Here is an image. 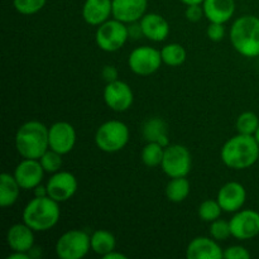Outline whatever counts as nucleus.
I'll return each instance as SVG.
<instances>
[{"mask_svg": "<svg viewBox=\"0 0 259 259\" xmlns=\"http://www.w3.org/2000/svg\"><path fill=\"white\" fill-rule=\"evenodd\" d=\"M223 163L232 169H247L259 158V144L254 136L238 133L225 142L220 152Z\"/></svg>", "mask_w": 259, "mask_h": 259, "instance_id": "1", "label": "nucleus"}, {"mask_svg": "<svg viewBox=\"0 0 259 259\" xmlns=\"http://www.w3.org/2000/svg\"><path fill=\"white\" fill-rule=\"evenodd\" d=\"M15 148L23 158L39 159L50 148L48 128L38 120L24 123L15 134Z\"/></svg>", "mask_w": 259, "mask_h": 259, "instance_id": "2", "label": "nucleus"}, {"mask_svg": "<svg viewBox=\"0 0 259 259\" xmlns=\"http://www.w3.org/2000/svg\"><path fill=\"white\" fill-rule=\"evenodd\" d=\"M60 218V202L50 196H34L23 210V222L34 232H48L57 225Z\"/></svg>", "mask_w": 259, "mask_h": 259, "instance_id": "3", "label": "nucleus"}, {"mask_svg": "<svg viewBox=\"0 0 259 259\" xmlns=\"http://www.w3.org/2000/svg\"><path fill=\"white\" fill-rule=\"evenodd\" d=\"M230 42L239 55L253 58L259 56V18L243 15L233 22Z\"/></svg>", "mask_w": 259, "mask_h": 259, "instance_id": "4", "label": "nucleus"}, {"mask_svg": "<svg viewBox=\"0 0 259 259\" xmlns=\"http://www.w3.org/2000/svg\"><path fill=\"white\" fill-rule=\"evenodd\" d=\"M131 132L120 120H108L101 124L95 133V144L105 153H116L125 148Z\"/></svg>", "mask_w": 259, "mask_h": 259, "instance_id": "5", "label": "nucleus"}, {"mask_svg": "<svg viewBox=\"0 0 259 259\" xmlns=\"http://www.w3.org/2000/svg\"><path fill=\"white\" fill-rule=\"evenodd\" d=\"M128 38V25L115 18L108 19L99 25L95 33L96 45L104 52H116L121 50Z\"/></svg>", "mask_w": 259, "mask_h": 259, "instance_id": "6", "label": "nucleus"}, {"mask_svg": "<svg viewBox=\"0 0 259 259\" xmlns=\"http://www.w3.org/2000/svg\"><path fill=\"white\" fill-rule=\"evenodd\" d=\"M55 249L60 259H81L91 250V237L83 230H68L58 238Z\"/></svg>", "mask_w": 259, "mask_h": 259, "instance_id": "7", "label": "nucleus"}, {"mask_svg": "<svg viewBox=\"0 0 259 259\" xmlns=\"http://www.w3.org/2000/svg\"><path fill=\"white\" fill-rule=\"evenodd\" d=\"M161 167L169 179L186 177L192 167V157L189 148L182 144H169L164 148Z\"/></svg>", "mask_w": 259, "mask_h": 259, "instance_id": "8", "label": "nucleus"}, {"mask_svg": "<svg viewBox=\"0 0 259 259\" xmlns=\"http://www.w3.org/2000/svg\"><path fill=\"white\" fill-rule=\"evenodd\" d=\"M162 61L161 51L149 46L133 50L129 55L128 66L133 73L138 76H151L159 70Z\"/></svg>", "mask_w": 259, "mask_h": 259, "instance_id": "9", "label": "nucleus"}, {"mask_svg": "<svg viewBox=\"0 0 259 259\" xmlns=\"http://www.w3.org/2000/svg\"><path fill=\"white\" fill-rule=\"evenodd\" d=\"M104 101L106 106L116 113H123L132 108L134 94L131 86L121 80L106 83L104 89Z\"/></svg>", "mask_w": 259, "mask_h": 259, "instance_id": "10", "label": "nucleus"}, {"mask_svg": "<svg viewBox=\"0 0 259 259\" xmlns=\"http://www.w3.org/2000/svg\"><path fill=\"white\" fill-rule=\"evenodd\" d=\"M232 237L238 240H249L259 235V212L252 209L239 210L229 220Z\"/></svg>", "mask_w": 259, "mask_h": 259, "instance_id": "11", "label": "nucleus"}, {"mask_svg": "<svg viewBox=\"0 0 259 259\" xmlns=\"http://www.w3.org/2000/svg\"><path fill=\"white\" fill-rule=\"evenodd\" d=\"M48 196L57 202H65L76 194L78 187L75 175L68 171H58L47 181Z\"/></svg>", "mask_w": 259, "mask_h": 259, "instance_id": "12", "label": "nucleus"}, {"mask_svg": "<svg viewBox=\"0 0 259 259\" xmlns=\"http://www.w3.org/2000/svg\"><path fill=\"white\" fill-rule=\"evenodd\" d=\"M76 131L72 124L67 121H57L48 128L50 148L62 156L70 153L76 144Z\"/></svg>", "mask_w": 259, "mask_h": 259, "instance_id": "13", "label": "nucleus"}, {"mask_svg": "<svg viewBox=\"0 0 259 259\" xmlns=\"http://www.w3.org/2000/svg\"><path fill=\"white\" fill-rule=\"evenodd\" d=\"M45 169L40 164L39 159L23 158L17 164L14 169V177L22 190H33L42 184L43 176H45Z\"/></svg>", "mask_w": 259, "mask_h": 259, "instance_id": "14", "label": "nucleus"}, {"mask_svg": "<svg viewBox=\"0 0 259 259\" xmlns=\"http://www.w3.org/2000/svg\"><path fill=\"white\" fill-rule=\"evenodd\" d=\"M218 202L225 212H237L242 210L247 201L245 187L239 182H227L218 192Z\"/></svg>", "mask_w": 259, "mask_h": 259, "instance_id": "15", "label": "nucleus"}, {"mask_svg": "<svg viewBox=\"0 0 259 259\" xmlns=\"http://www.w3.org/2000/svg\"><path fill=\"white\" fill-rule=\"evenodd\" d=\"M147 8L148 0H113V18L125 24L139 22Z\"/></svg>", "mask_w": 259, "mask_h": 259, "instance_id": "16", "label": "nucleus"}, {"mask_svg": "<svg viewBox=\"0 0 259 259\" xmlns=\"http://www.w3.org/2000/svg\"><path fill=\"white\" fill-rule=\"evenodd\" d=\"M187 259H222L224 250L211 237H196L186 248Z\"/></svg>", "mask_w": 259, "mask_h": 259, "instance_id": "17", "label": "nucleus"}, {"mask_svg": "<svg viewBox=\"0 0 259 259\" xmlns=\"http://www.w3.org/2000/svg\"><path fill=\"white\" fill-rule=\"evenodd\" d=\"M7 243L13 252L29 253L34 247V230L24 222L12 225L7 232Z\"/></svg>", "mask_w": 259, "mask_h": 259, "instance_id": "18", "label": "nucleus"}, {"mask_svg": "<svg viewBox=\"0 0 259 259\" xmlns=\"http://www.w3.org/2000/svg\"><path fill=\"white\" fill-rule=\"evenodd\" d=\"M143 37L152 42H163L169 35V24L161 14L157 13H148L144 14L139 20Z\"/></svg>", "mask_w": 259, "mask_h": 259, "instance_id": "19", "label": "nucleus"}, {"mask_svg": "<svg viewBox=\"0 0 259 259\" xmlns=\"http://www.w3.org/2000/svg\"><path fill=\"white\" fill-rule=\"evenodd\" d=\"M113 17V0H85L82 18L89 25L99 27Z\"/></svg>", "mask_w": 259, "mask_h": 259, "instance_id": "20", "label": "nucleus"}, {"mask_svg": "<svg viewBox=\"0 0 259 259\" xmlns=\"http://www.w3.org/2000/svg\"><path fill=\"white\" fill-rule=\"evenodd\" d=\"M204 14L210 23L225 24L235 13V0H204Z\"/></svg>", "mask_w": 259, "mask_h": 259, "instance_id": "21", "label": "nucleus"}, {"mask_svg": "<svg viewBox=\"0 0 259 259\" xmlns=\"http://www.w3.org/2000/svg\"><path fill=\"white\" fill-rule=\"evenodd\" d=\"M142 134H143L144 139L147 142H157L161 144L163 148L168 147L169 138L167 134V124L163 119L158 118H151L143 124L142 128Z\"/></svg>", "mask_w": 259, "mask_h": 259, "instance_id": "22", "label": "nucleus"}, {"mask_svg": "<svg viewBox=\"0 0 259 259\" xmlns=\"http://www.w3.org/2000/svg\"><path fill=\"white\" fill-rule=\"evenodd\" d=\"M22 187L15 180L14 175L4 172L0 176V205L3 207L13 206L19 199Z\"/></svg>", "mask_w": 259, "mask_h": 259, "instance_id": "23", "label": "nucleus"}, {"mask_svg": "<svg viewBox=\"0 0 259 259\" xmlns=\"http://www.w3.org/2000/svg\"><path fill=\"white\" fill-rule=\"evenodd\" d=\"M116 240L114 234L108 230H95L91 234V250L98 255L105 257L110 252L115 250Z\"/></svg>", "mask_w": 259, "mask_h": 259, "instance_id": "24", "label": "nucleus"}, {"mask_svg": "<svg viewBox=\"0 0 259 259\" xmlns=\"http://www.w3.org/2000/svg\"><path fill=\"white\" fill-rule=\"evenodd\" d=\"M191 191V185L186 177H175L169 180L166 186V196L171 202L185 201Z\"/></svg>", "mask_w": 259, "mask_h": 259, "instance_id": "25", "label": "nucleus"}, {"mask_svg": "<svg viewBox=\"0 0 259 259\" xmlns=\"http://www.w3.org/2000/svg\"><path fill=\"white\" fill-rule=\"evenodd\" d=\"M161 56L164 65L169 66V67H179L185 63L187 53L184 46L180 43H169V45L162 47Z\"/></svg>", "mask_w": 259, "mask_h": 259, "instance_id": "26", "label": "nucleus"}, {"mask_svg": "<svg viewBox=\"0 0 259 259\" xmlns=\"http://www.w3.org/2000/svg\"><path fill=\"white\" fill-rule=\"evenodd\" d=\"M164 148L157 142H148L146 146L143 147L141 153L142 162L146 164L149 168H154V167L161 166L162 159H163Z\"/></svg>", "mask_w": 259, "mask_h": 259, "instance_id": "27", "label": "nucleus"}, {"mask_svg": "<svg viewBox=\"0 0 259 259\" xmlns=\"http://www.w3.org/2000/svg\"><path fill=\"white\" fill-rule=\"evenodd\" d=\"M237 126L238 133L247 134V136H254L259 126V118L255 113L253 111H244L240 114L237 119Z\"/></svg>", "mask_w": 259, "mask_h": 259, "instance_id": "28", "label": "nucleus"}, {"mask_svg": "<svg viewBox=\"0 0 259 259\" xmlns=\"http://www.w3.org/2000/svg\"><path fill=\"white\" fill-rule=\"evenodd\" d=\"M223 209L218 200H205L199 206V218L202 222L212 223L220 219Z\"/></svg>", "mask_w": 259, "mask_h": 259, "instance_id": "29", "label": "nucleus"}, {"mask_svg": "<svg viewBox=\"0 0 259 259\" xmlns=\"http://www.w3.org/2000/svg\"><path fill=\"white\" fill-rule=\"evenodd\" d=\"M40 164H42L43 169H45L47 174H56V172L61 171V167H62V154L58 153V152L53 151V149L48 148L45 153L42 154V157L39 158Z\"/></svg>", "mask_w": 259, "mask_h": 259, "instance_id": "30", "label": "nucleus"}, {"mask_svg": "<svg viewBox=\"0 0 259 259\" xmlns=\"http://www.w3.org/2000/svg\"><path fill=\"white\" fill-rule=\"evenodd\" d=\"M47 0H13L15 10L23 15H33L45 8Z\"/></svg>", "mask_w": 259, "mask_h": 259, "instance_id": "31", "label": "nucleus"}, {"mask_svg": "<svg viewBox=\"0 0 259 259\" xmlns=\"http://www.w3.org/2000/svg\"><path fill=\"white\" fill-rule=\"evenodd\" d=\"M210 237L217 242H224L232 237V229H230V223L227 220L218 219L215 222L210 223Z\"/></svg>", "mask_w": 259, "mask_h": 259, "instance_id": "32", "label": "nucleus"}, {"mask_svg": "<svg viewBox=\"0 0 259 259\" xmlns=\"http://www.w3.org/2000/svg\"><path fill=\"white\" fill-rule=\"evenodd\" d=\"M225 259H249L250 253L242 245H232L224 250Z\"/></svg>", "mask_w": 259, "mask_h": 259, "instance_id": "33", "label": "nucleus"}, {"mask_svg": "<svg viewBox=\"0 0 259 259\" xmlns=\"http://www.w3.org/2000/svg\"><path fill=\"white\" fill-rule=\"evenodd\" d=\"M207 38L212 42H220L225 37V28L222 23H210L206 29Z\"/></svg>", "mask_w": 259, "mask_h": 259, "instance_id": "34", "label": "nucleus"}, {"mask_svg": "<svg viewBox=\"0 0 259 259\" xmlns=\"http://www.w3.org/2000/svg\"><path fill=\"white\" fill-rule=\"evenodd\" d=\"M186 19L191 23H197L202 19V17H205L204 14V8L202 4H194V5H187L186 12Z\"/></svg>", "mask_w": 259, "mask_h": 259, "instance_id": "35", "label": "nucleus"}, {"mask_svg": "<svg viewBox=\"0 0 259 259\" xmlns=\"http://www.w3.org/2000/svg\"><path fill=\"white\" fill-rule=\"evenodd\" d=\"M101 77L106 81V83L119 80L118 68H116L115 66H111V65L104 66L103 70H101Z\"/></svg>", "mask_w": 259, "mask_h": 259, "instance_id": "36", "label": "nucleus"}, {"mask_svg": "<svg viewBox=\"0 0 259 259\" xmlns=\"http://www.w3.org/2000/svg\"><path fill=\"white\" fill-rule=\"evenodd\" d=\"M128 30H129V38H133V39H138L143 35V30H142L141 23L139 22H134L131 23L128 25Z\"/></svg>", "mask_w": 259, "mask_h": 259, "instance_id": "37", "label": "nucleus"}, {"mask_svg": "<svg viewBox=\"0 0 259 259\" xmlns=\"http://www.w3.org/2000/svg\"><path fill=\"white\" fill-rule=\"evenodd\" d=\"M32 255L27 252H13L12 254L8 255V259H30Z\"/></svg>", "mask_w": 259, "mask_h": 259, "instance_id": "38", "label": "nucleus"}, {"mask_svg": "<svg viewBox=\"0 0 259 259\" xmlns=\"http://www.w3.org/2000/svg\"><path fill=\"white\" fill-rule=\"evenodd\" d=\"M34 191V196L37 197H43V196H48V191H47V186H43L42 184L38 185L35 189H33Z\"/></svg>", "mask_w": 259, "mask_h": 259, "instance_id": "39", "label": "nucleus"}, {"mask_svg": "<svg viewBox=\"0 0 259 259\" xmlns=\"http://www.w3.org/2000/svg\"><path fill=\"white\" fill-rule=\"evenodd\" d=\"M104 259H126L128 258V255L123 254V253L120 252H116V250H113V252H110L109 254H106L105 257H103Z\"/></svg>", "mask_w": 259, "mask_h": 259, "instance_id": "40", "label": "nucleus"}, {"mask_svg": "<svg viewBox=\"0 0 259 259\" xmlns=\"http://www.w3.org/2000/svg\"><path fill=\"white\" fill-rule=\"evenodd\" d=\"M181 3H184L185 5H194V4H202L204 0H180Z\"/></svg>", "mask_w": 259, "mask_h": 259, "instance_id": "41", "label": "nucleus"}, {"mask_svg": "<svg viewBox=\"0 0 259 259\" xmlns=\"http://www.w3.org/2000/svg\"><path fill=\"white\" fill-rule=\"evenodd\" d=\"M254 138L257 139V142H258V144H259V126H258L257 132H255V133H254Z\"/></svg>", "mask_w": 259, "mask_h": 259, "instance_id": "42", "label": "nucleus"}]
</instances>
